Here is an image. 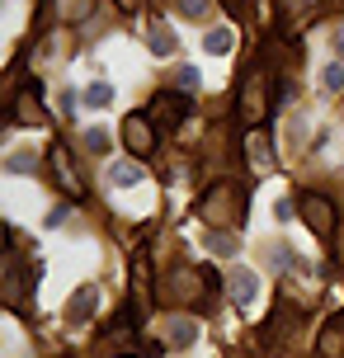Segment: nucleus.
I'll use <instances>...</instances> for the list:
<instances>
[{"label":"nucleus","mask_w":344,"mask_h":358,"mask_svg":"<svg viewBox=\"0 0 344 358\" xmlns=\"http://www.w3.org/2000/svg\"><path fill=\"white\" fill-rule=\"evenodd\" d=\"M109 142H113V137L104 132V127H90V132H85V146H90L94 156H104V151H109Z\"/></svg>","instance_id":"20"},{"label":"nucleus","mask_w":344,"mask_h":358,"mask_svg":"<svg viewBox=\"0 0 344 358\" xmlns=\"http://www.w3.org/2000/svg\"><path fill=\"white\" fill-rule=\"evenodd\" d=\"M316 358H344V311L326 321V330H321V344H316Z\"/></svg>","instance_id":"10"},{"label":"nucleus","mask_w":344,"mask_h":358,"mask_svg":"<svg viewBox=\"0 0 344 358\" xmlns=\"http://www.w3.org/2000/svg\"><path fill=\"white\" fill-rule=\"evenodd\" d=\"M297 208H302L307 227L321 236V241H335V203H330L326 194H302V198H297Z\"/></svg>","instance_id":"5"},{"label":"nucleus","mask_w":344,"mask_h":358,"mask_svg":"<svg viewBox=\"0 0 344 358\" xmlns=\"http://www.w3.org/2000/svg\"><path fill=\"white\" fill-rule=\"evenodd\" d=\"M227 287H231V302H236V306H250V302H255V292H259V278H255L250 268L236 264L231 273H227Z\"/></svg>","instance_id":"9"},{"label":"nucleus","mask_w":344,"mask_h":358,"mask_svg":"<svg viewBox=\"0 0 344 358\" xmlns=\"http://www.w3.org/2000/svg\"><path fill=\"white\" fill-rule=\"evenodd\" d=\"M80 99H85L90 108H109V104H113V85H109V80H94V85L85 90Z\"/></svg>","instance_id":"14"},{"label":"nucleus","mask_w":344,"mask_h":358,"mask_svg":"<svg viewBox=\"0 0 344 358\" xmlns=\"http://www.w3.org/2000/svg\"><path fill=\"white\" fill-rule=\"evenodd\" d=\"M273 71L278 66H255L245 80H241V94H236V113H241V123H264V113L278 108V90H273Z\"/></svg>","instance_id":"1"},{"label":"nucleus","mask_w":344,"mask_h":358,"mask_svg":"<svg viewBox=\"0 0 344 358\" xmlns=\"http://www.w3.org/2000/svg\"><path fill=\"white\" fill-rule=\"evenodd\" d=\"M175 10L189 15V19H203V15H208V0H175Z\"/></svg>","instance_id":"21"},{"label":"nucleus","mask_w":344,"mask_h":358,"mask_svg":"<svg viewBox=\"0 0 344 358\" xmlns=\"http://www.w3.org/2000/svg\"><path fill=\"white\" fill-rule=\"evenodd\" d=\"M199 85H203L199 66H180V90H199Z\"/></svg>","instance_id":"22"},{"label":"nucleus","mask_w":344,"mask_h":358,"mask_svg":"<svg viewBox=\"0 0 344 358\" xmlns=\"http://www.w3.org/2000/svg\"><path fill=\"white\" fill-rule=\"evenodd\" d=\"M123 146L132 161H146V156H156V146H161V127L151 123V113L146 108H132L123 118Z\"/></svg>","instance_id":"4"},{"label":"nucleus","mask_w":344,"mask_h":358,"mask_svg":"<svg viewBox=\"0 0 344 358\" xmlns=\"http://www.w3.org/2000/svg\"><path fill=\"white\" fill-rule=\"evenodd\" d=\"M48 165H52L57 184H62V189H66L71 198H80V194H85V179H80V170H71V151H66L62 142H57L52 151H48Z\"/></svg>","instance_id":"6"},{"label":"nucleus","mask_w":344,"mask_h":358,"mask_svg":"<svg viewBox=\"0 0 344 358\" xmlns=\"http://www.w3.org/2000/svg\"><path fill=\"white\" fill-rule=\"evenodd\" d=\"M113 5H118L123 15H132V10H142V0H113Z\"/></svg>","instance_id":"23"},{"label":"nucleus","mask_w":344,"mask_h":358,"mask_svg":"<svg viewBox=\"0 0 344 358\" xmlns=\"http://www.w3.org/2000/svg\"><path fill=\"white\" fill-rule=\"evenodd\" d=\"M113 184V189H132V184H137V179H142V165L137 161H113L109 165V175H104Z\"/></svg>","instance_id":"11"},{"label":"nucleus","mask_w":344,"mask_h":358,"mask_svg":"<svg viewBox=\"0 0 344 358\" xmlns=\"http://www.w3.org/2000/svg\"><path fill=\"white\" fill-rule=\"evenodd\" d=\"M151 52H156V57H170V52H175V34L156 24V29H151Z\"/></svg>","instance_id":"15"},{"label":"nucleus","mask_w":344,"mask_h":358,"mask_svg":"<svg viewBox=\"0 0 344 358\" xmlns=\"http://www.w3.org/2000/svg\"><path fill=\"white\" fill-rule=\"evenodd\" d=\"M94 306H99V287H76L71 302H66V321H71V325H85L94 316Z\"/></svg>","instance_id":"8"},{"label":"nucleus","mask_w":344,"mask_h":358,"mask_svg":"<svg viewBox=\"0 0 344 358\" xmlns=\"http://www.w3.org/2000/svg\"><path fill=\"white\" fill-rule=\"evenodd\" d=\"M335 52H340V57H344V34H340V38H335Z\"/></svg>","instance_id":"24"},{"label":"nucleus","mask_w":344,"mask_h":358,"mask_svg":"<svg viewBox=\"0 0 344 358\" xmlns=\"http://www.w3.org/2000/svg\"><path fill=\"white\" fill-rule=\"evenodd\" d=\"M321 85L335 94V90H344V62H330L326 71H321Z\"/></svg>","instance_id":"17"},{"label":"nucleus","mask_w":344,"mask_h":358,"mask_svg":"<svg viewBox=\"0 0 344 358\" xmlns=\"http://www.w3.org/2000/svg\"><path fill=\"white\" fill-rule=\"evenodd\" d=\"M151 123L161 127V137H175L180 132V123L194 113V99H189V90H161L156 99H151Z\"/></svg>","instance_id":"3"},{"label":"nucleus","mask_w":344,"mask_h":358,"mask_svg":"<svg viewBox=\"0 0 344 358\" xmlns=\"http://www.w3.org/2000/svg\"><path fill=\"white\" fill-rule=\"evenodd\" d=\"M94 10V0H52V15L62 24H76V19H85Z\"/></svg>","instance_id":"12"},{"label":"nucleus","mask_w":344,"mask_h":358,"mask_svg":"<svg viewBox=\"0 0 344 358\" xmlns=\"http://www.w3.org/2000/svg\"><path fill=\"white\" fill-rule=\"evenodd\" d=\"M10 127H38V123H48V113L38 108V85H29V90H19V99H15V108H10V118H5Z\"/></svg>","instance_id":"7"},{"label":"nucleus","mask_w":344,"mask_h":358,"mask_svg":"<svg viewBox=\"0 0 344 358\" xmlns=\"http://www.w3.org/2000/svg\"><path fill=\"white\" fill-rule=\"evenodd\" d=\"M208 250L227 259V255H236V236H227V231H208Z\"/></svg>","instance_id":"16"},{"label":"nucleus","mask_w":344,"mask_h":358,"mask_svg":"<svg viewBox=\"0 0 344 358\" xmlns=\"http://www.w3.org/2000/svg\"><path fill=\"white\" fill-rule=\"evenodd\" d=\"M245 142H250V161H255V165H264V170H269V165H273V156H269V146H264V137L255 132V137H245Z\"/></svg>","instance_id":"18"},{"label":"nucleus","mask_w":344,"mask_h":358,"mask_svg":"<svg viewBox=\"0 0 344 358\" xmlns=\"http://www.w3.org/2000/svg\"><path fill=\"white\" fill-rule=\"evenodd\" d=\"M170 330H175V335H170V344H175V349H180V344H194V335H199V330H194V321H170Z\"/></svg>","instance_id":"19"},{"label":"nucleus","mask_w":344,"mask_h":358,"mask_svg":"<svg viewBox=\"0 0 344 358\" xmlns=\"http://www.w3.org/2000/svg\"><path fill=\"white\" fill-rule=\"evenodd\" d=\"M203 48H208L213 57H227L236 48V34H231V29H213V34L203 38Z\"/></svg>","instance_id":"13"},{"label":"nucleus","mask_w":344,"mask_h":358,"mask_svg":"<svg viewBox=\"0 0 344 358\" xmlns=\"http://www.w3.org/2000/svg\"><path fill=\"white\" fill-rule=\"evenodd\" d=\"M199 217L208 222V227H222V222H241V217H245V198H241L231 184L222 179V184H213V189L199 198Z\"/></svg>","instance_id":"2"}]
</instances>
